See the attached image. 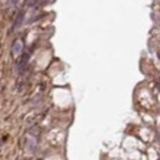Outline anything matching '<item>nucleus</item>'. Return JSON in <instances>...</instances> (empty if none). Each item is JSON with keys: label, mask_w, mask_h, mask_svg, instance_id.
<instances>
[{"label": "nucleus", "mask_w": 160, "mask_h": 160, "mask_svg": "<svg viewBox=\"0 0 160 160\" xmlns=\"http://www.w3.org/2000/svg\"><path fill=\"white\" fill-rule=\"evenodd\" d=\"M24 11H20L17 15H16V19L15 21H14V25H12V30H17L20 26L22 25V21H24Z\"/></svg>", "instance_id": "nucleus-1"}, {"label": "nucleus", "mask_w": 160, "mask_h": 160, "mask_svg": "<svg viewBox=\"0 0 160 160\" xmlns=\"http://www.w3.org/2000/svg\"><path fill=\"white\" fill-rule=\"evenodd\" d=\"M29 59H30V54H29V53L22 54V58H21V60H20V63H19V69L24 68V67L26 65L27 62H29Z\"/></svg>", "instance_id": "nucleus-2"}, {"label": "nucleus", "mask_w": 160, "mask_h": 160, "mask_svg": "<svg viewBox=\"0 0 160 160\" xmlns=\"http://www.w3.org/2000/svg\"><path fill=\"white\" fill-rule=\"evenodd\" d=\"M21 42L20 41H16L15 43H14V48H12V52L15 53V54H19L20 53V51H21Z\"/></svg>", "instance_id": "nucleus-3"}]
</instances>
